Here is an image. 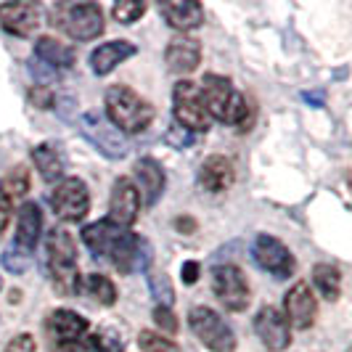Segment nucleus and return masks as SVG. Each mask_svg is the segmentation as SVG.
Returning a JSON list of instances; mask_svg holds the SVG:
<instances>
[{
	"label": "nucleus",
	"instance_id": "nucleus-29",
	"mask_svg": "<svg viewBox=\"0 0 352 352\" xmlns=\"http://www.w3.org/2000/svg\"><path fill=\"white\" fill-rule=\"evenodd\" d=\"M138 347H141V352H180V347L173 339L157 334V331H141L138 334Z\"/></svg>",
	"mask_w": 352,
	"mask_h": 352
},
{
	"label": "nucleus",
	"instance_id": "nucleus-23",
	"mask_svg": "<svg viewBox=\"0 0 352 352\" xmlns=\"http://www.w3.org/2000/svg\"><path fill=\"white\" fill-rule=\"evenodd\" d=\"M35 53L40 61H45L53 69H69L74 64V58H77L74 48L61 43V40H56V37H37Z\"/></svg>",
	"mask_w": 352,
	"mask_h": 352
},
{
	"label": "nucleus",
	"instance_id": "nucleus-9",
	"mask_svg": "<svg viewBox=\"0 0 352 352\" xmlns=\"http://www.w3.org/2000/svg\"><path fill=\"white\" fill-rule=\"evenodd\" d=\"M80 133H82L85 141H88L90 146H96L106 159H122L124 154H127V148H130L122 133L109 122L104 114H98V111L82 114V120H80Z\"/></svg>",
	"mask_w": 352,
	"mask_h": 352
},
{
	"label": "nucleus",
	"instance_id": "nucleus-27",
	"mask_svg": "<svg viewBox=\"0 0 352 352\" xmlns=\"http://www.w3.org/2000/svg\"><path fill=\"white\" fill-rule=\"evenodd\" d=\"M90 352H124V339L117 329H101L88 336Z\"/></svg>",
	"mask_w": 352,
	"mask_h": 352
},
{
	"label": "nucleus",
	"instance_id": "nucleus-30",
	"mask_svg": "<svg viewBox=\"0 0 352 352\" xmlns=\"http://www.w3.org/2000/svg\"><path fill=\"white\" fill-rule=\"evenodd\" d=\"M30 265H32V252H27V249L11 244V247L3 252V267L11 270V273H16V276L24 273Z\"/></svg>",
	"mask_w": 352,
	"mask_h": 352
},
{
	"label": "nucleus",
	"instance_id": "nucleus-40",
	"mask_svg": "<svg viewBox=\"0 0 352 352\" xmlns=\"http://www.w3.org/2000/svg\"><path fill=\"white\" fill-rule=\"evenodd\" d=\"M0 289H3V278H0Z\"/></svg>",
	"mask_w": 352,
	"mask_h": 352
},
{
	"label": "nucleus",
	"instance_id": "nucleus-28",
	"mask_svg": "<svg viewBox=\"0 0 352 352\" xmlns=\"http://www.w3.org/2000/svg\"><path fill=\"white\" fill-rule=\"evenodd\" d=\"M0 191L8 196L11 201L14 199H19V196H24L27 191H30V170L27 167H14L8 175H6V180L0 183Z\"/></svg>",
	"mask_w": 352,
	"mask_h": 352
},
{
	"label": "nucleus",
	"instance_id": "nucleus-1",
	"mask_svg": "<svg viewBox=\"0 0 352 352\" xmlns=\"http://www.w3.org/2000/svg\"><path fill=\"white\" fill-rule=\"evenodd\" d=\"M82 241L96 257H106L124 276L138 267H146L151 260V247L146 239L130 233L127 228H120L109 220L90 223L88 228L82 230Z\"/></svg>",
	"mask_w": 352,
	"mask_h": 352
},
{
	"label": "nucleus",
	"instance_id": "nucleus-20",
	"mask_svg": "<svg viewBox=\"0 0 352 352\" xmlns=\"http://www.w3.org/2000/svg\"><path fill=\"white\" fill-rule=\"evenodd\" d=\"M138 48L127 40H111V43H104L98 45L96 51L90 53V69L96 72L98 77H106L109 72H114L122 61H127L130 56H135Z\"/></svg>",
	"mask_w": 352,
	"mask_h": 352
},
{
	"label": "nucleus",
	"instance_id": "nucleus-36",
	"mask_svg": "<svg viewBox=\"0 0 352 352\" xmlns=\"http://www.w3.org/2000/svg\"><path fill=\"white\" fill-rule=\"evenodd\" d=\"M167 143H170V146H175V148H183V146H191L194 138H191V133H188V130H183L180 124H173V127L167 130Z\"/></svg>",
	"mask_w": 352,
	"mask_h": 352
},
{
	"label": "nucleus",
	"instance_id": "nucleus-21",
	"mask_svg": "<svg viewBox=\"0 0 352 352\" xmlns=\"http://www.w3.org/2000/svg\"><path fill=\"white\" fill-rule=\"evenodd\" d=\"M233 177H236V170H233V162L220 154L214 157H207L201 170H199V186L210 194H223L226 188L233 186Z\"/></svg>",
	"mask_w": 352,
	"mask_h": 352
},
{
	"label": "nucleus",
	"instance_id": "nucleus-25",
	"mask_svg": "<svg viewBox=\"0 0 352 352\" xmlns=\"http://www.w3.org/2000/svg\"><path fill=\"white\" fill-rule=\"evenodd\" d=\"M313 281H316L318 292L329 302L339 300V294H342V273H339L336 265H329V263L316 265L313 267Z\"/></svg>",
	"mask_w": 352,
	"mask_h": 352
},
{
	"label": "nucleus",
	"instance_id": "nucleus-13",
	"mask_svg": "<svg viewBox=\"0 0 352 352\" xmlns=\"http://www.w3.org/2000/svg\"><path fill=\"white\" fill-rule=\"evenodd\" d=\"M141 214V194L130 177H117L109 196V223L130 228Z\"/></svg>",
	"mask_w": 352,
	"mask_h": 352
},
{
	"label": "nucleus",
	"instance_id": "nucleus-38",
	"mask_svg": "<svg viewBox=\"0 0 352 352\" xmlns=\"http://www.w3.org/2000/svg\"><path fill=\"white\" fill-rule=\"evenodd\" d=\"M180 276H183V283H196V278H199V263H194V260L183 263Z\"/></svg>",
	"mask_w": 352,
	"mask_h": 352
},
{
	"label": "nucleus",
	"instance_id": "nucleus-19",
	"mask_svg": "<svg viewBox=\"0 0 352 352\" xmlns=\"http://www.w3.org/2000/svg\"><path fill=\"white\" fill-rule=\"evenodd\" d=\"M135 180H138V194L143 196L146 207H154L159 196L164 194V170L157 159L146 157L135 162Z\"/></svg>",
	"mask_w": 352,
	"mask_h": 352
},
{
	"label": "nucleus",
	"instance_id": "nucleus-7",
	"mask_svg": "<svg viewBox=\"0 0 352 352\" xmlns=\"http://www.w3.org/2000/svg\"><path fill=\"white\" fill-rule=\"evenodd\" d=\"M173 111L183 130L188 133H207L210 130V114L204 109L199 85L191 80H180L173 90Z\"/></svg>",
	"mask_w": 352,
	"mask_h": 352
},
{
	"label": "nucleus",
	"instance_id": "nucleus-6",
	"mask_svg": "<svg viewBox=\"0 0 352 352\" xmlns=\"http://www.w3.org/2000/svg\"><path fill=\"white\" fill-rule=\"evenodd\" d=\"M188 326L194 336L212 352H233L236 350V334L228 323L207 305H196L188 310Z\"/></svg>",
	"mask_w": 352,
	"mask_h": 352
},
{
	"label": "nucleus",
	"instance_id": "nucleus-17",
	"mask_svg": "<svg viewBox=\"0 0 352 352\" xmlns=\"http://www.w3.org/2000/svg\"><path fill=\"white\" fill-rule=\"evenodd\" d=\"M164 61H167V69L175 72V74H191L201 61V43L196 37L186 35L173 37L167 43Z\"/></svg>",
	"mask_w": 352,
	"mask_h": 352
},
{
	"label": "nucleus",
	"instance_id": "nucleus-2",
	"mask_svg": "<svg viewBox=\"0 0 352 352\" xmlns=\"http://www.w3.org/2000/svg\"><path fill=\"white\" fill-rule=\"evenodd\" d=\"M106 120L120 133H143L154 122V106L127 85H111L106 90Z\"/></svg>",
	"mask_w": 352,
	"mask_h": 352
},
{
	"label": "nucleus",
	"instance_id": "nucleus-18",
	"mask_svg": "<svg viewBox=\"0 0 352 352\" xmlns=\"http://www.w3.org/2000/svg\"><path fill=\"white\" fill-rule=\"evenodd\" d=\"M159 14L167 19V24L177 32H191L204 24V6L196 0H177V3H162Z\"/></svg>",
	"mask_w": 352,
	"mask_h": 352
},
{
	"label": "nucleus",
	"instance_id": "nucleus-5",
	"mask_svg": "<svg viewBox=\"0 0 352 352\" xmlns=\"http://www.w3.org/2000/svg\"><path fill=\"white\" fill-rule=\"evenodd\" d=\"M88 318L74 310H53L45 320V331L51 336L56 352H88Z\"/></svg>",
	"mask_w": 352,
	"mask_h": 352
},
{
	"label": "nucleus",
	"instance_id": "nucleus-37",
	"mask_svg": "<svg viewBox=\"0 0 352 352\" xmlns=\"http://www.w3.org/2000/svg\"><path fill=\"white\" fill-rule=\"evenodd\" d=\"M11 214H14V201L0 191V233L6 230V226L11 223Z\"/></svg>",
	"mask_w": 352,
	"mask_h": 352
},
{
	"label": "nucleus",
	"instance_id": "nucleus-32",
	"mask_svg": "<svg viewBox=\"0 0 352 352\" xmlns=\"http://www.w3.org/2000/svg\"><path fill=\"white\" fill-rule=\"evenodd\" d=\"M148 286H151L154 297L164 302V307H170V302H173V297H175V294H173V286H170V278H167L164 273H159V270H151Z\"/></svg>",
	"mask_w": 352,
	"mask_h": 352
},
{
	"label": "nucleus",
	"instance_id": "nucleus-14",
	"mask_svg": "<svg viewBox=\"0 0 352 352\" xmlns=\"http://www.w3.org/2000/svg\"><path fill=\"white\" fill-rule=\"evenodd\" d=\"M318 316V300L310 289V283H294L286 294V323L300 329V331H307L313 323H316Z\"/></svg>",
	"mask_w": 352,
	"mask_h": 352
},
{
	"label": "nucleus",
	"instance_id": "nucleus-22",
	"mask_svg": "<svg viewBox=\"0 0 352 352\" xmlns=\"http://www.w3.org/2000/svg\"><path fill=\"white\" fill-rule=\"evenodd\" d=\"M40 230H43V212L35 201H27L16 217V247L32 252L37 247V239H40Z\"/></svg>",
	"mask_w": 352,
	"mask_h": 352
},
{
	"label": "nucleus",
	"instance_id": "nucleus-8",
	"mask_svg": "<svg viewBox=\"0 0 352 352\" xmlns=\"http://www.w3.org/2000/svg\"><path fill=\"white\" fill-rule=\"evenodd\" d=\"M212 292L230 313H244L252 302L247 276L236 265H217L212 270Z\"/></svg>",
	"mask_w": 352,
	"mask_h": 352
},
{
	"label": "nucleus",
	"instance_id": "nucleus-34",
	"mask_svg": "<svg viewBox=\"0 0 352 352\" xmlns=\"http://www.w3.org/2000/svg\"><path fill=\"white\" fill-rule=\"evenodd\" d=\"M30 101L37 106V109H56V93L45 85H35L30 90Z\"/></svg>",
	"mask_w": 352,
	"mask_h": 352
},
{
	"label": "nucleus",
	"instance_id": "nucleus-3",
	"mask_svg": "<svg viewBox=\"0 0 352 352\" xmlns=\"http://www.w3.org/2000/svg\"><path fill=\"white\" fill-rule=\"evenodd\" d=\"M48 267H51L53 289L61 297H74L80 292L77 244L67 228H53L48 236Z\"/></svg>",
	"mask_w": 352,
	"mask_h": 352
},
{
	"label": "nucleus",
	"instance_id": "nucleus-12",
	"mask_svg": "<svg viewBox=\"0 0 352 352\" xmlns=\"http://www.w3.org/2000/svg\"><path fill=\"white\" fill-rule=\"evenodd\" d=\"M252 257L263 270L273 273L276 278H289L294 273V267H297L294 254L289 252V247L281 244L276 236H267V233L257 236V241L252 247Z\"/></svg>",
	"mask_w": 352,
	"mask_h": 352
},
{
	"label": "nucleus",
	"instance_id": "nucleus-11",
	"mask_svg": "<svg viewBox=\"0 0 352 352\" xmlns=\"http://www.w3.org/2000/svg\"><path fill=\"white\" fill-rule=\"evenodd\" d=\"M51 207L56 217H61L67 223H80L90 210V194L85 180H80V177L58 180L56 191L51 194Z\"/></svg>",
	"mask_w": 352,
	"mask_h": 352
},
{
	"label": "nucleus",
	"instance_id": "nucleus-33",
	"mask_svg": "<svg viewBox=\"0 0 352 352\" xmlns=\"http://www.w3.org/2000/svg\"><path fill=\"white\" fill-rule=\"evenodd\" d=\"M154 323L162 329V334H175L177 331V318L173 316V310L164 307V305L154 307Z\"/></svg>",
	"mask_w": 352,
	"mask_h": 352
},
{
	"label": "nucleus",
	"instance_id": "nucleus-4",
	"mask_svg": "<svg viewBox=\"0 0 352 352\" xmlns=\"http://www.w3.org/2000/svg\"><path fill=\"white\" fill-rule=\"evenodd\" d=\"M58 19V24L64 27V32L72 40L88 43L104 35V11L98 3H64L56 6L53 11V21Z\"/></svg>",
	"mask_w": 352,
	"mask_h": 352
},
{
	"label": "nucleus",
	"instance_id": "nucleus-10",
	"mask_svg": "<svg viewBox=\"0 0 352 352\" xmlns=\"http://www.w3.org/2000/svg\"><path fill=\"white\" fill-rule=\"evenodd\" d=\"M199 93H201V101H204L207 114L214 117V120H220V122L230 124L236 109L241 104V93L233 90L228 77H223V74H207Z\"/></svg>",
	"mask_w": 352,
	"mask_h": 352
},
{
	"label": "nucleus",
	"instance_id": "nucleus-24",
	"mask_svg": "<svg viewBox=\"0 0 352 352\" xmlns=\"http://www.w3.org/2000/svg\"><path fill=\"white\" fill-rule=\"evenodd\" d=\"M32 162H35L37 173L45 183H56L64 175V159H61V151L58 146L53 143H40L32 148Z\"/></svg>",
	"mask_w": 352,
	"mask_h": 352
},
{
	"label": "nucleus",
	"instance_id": "nucleus-31",
	"mask_svg": "<svg viewBox=\"0 0 352 352\" xmlns=\"http://www.w3.org/2000/svg\"><path fill=\"white\" fill-rule=\"evenodd\" d=\"M146 14V3H135V0H124V3H114L111 16L120 24H135L138 19Z\"/></svg>",
	"mask_w": 352,
	"mask_h": 352
},
{
	"label": "nucleus",
	"instance_id": "nucleus-39",
	"mask_svg": "<svg viewBox=\"0 0 352 352\" xmlns=\"http://www.w3.org/2000/svg\"><path fill=\"white\" fill-rule=\"evenodd\" d=\"M175 228L177 230H186V233H194V230H196V223L191 220V217H177V220H175Z\"/></svg>",
	"mask_w": 352,
	"mask_h": 352
},
{
	"label": "nucleus",
	"instance_id": "nucleus-16",
	"mask_svg": "<svg viewBox=\"0 0 352 352\" xmlns=\"http://www.w3.org/2000/svg\"><path fill=\"white\" fill-rule=\"evenodd\" d=\"M254 331H257V336H260V342H263L265 347L273 352H281L292 344V331H289L286 318H283L281 310H276L270 305L257 313V318H254Z\"/></svg>",
	"mask_w": 352,
	"mask_h": 352
},
{
	"label": "nucleus",
	"instance_id": "nucleus-26",
	"mask_svg": "<svg viewBox=\"0 0 352 352\" xmlns=\"http://www.w3.org/2000/svg\"><path fill=\"white\" fill-rule=\"evenodd\" d=\"M80 289H82L96 305H101V307H111V305L117 302V289H114V283L109 281L106 276H101V273H90L85 281H80Z\"/></svg>",
	"mask_w": 352,
	"mask_h": 352
},
{
	"label": "nucleus",
	"instance_id": "nucleus-15",
	"mask_svg": "<svg viewBox=\"0 0 352 352\" xmlns=\"http://www.w3.org/2000/svg\"><path fill=\"white\" fill-rule=\"evenodd\" d=\"M43 21V8L37 3H3L0 6V24L6 32L16 37L35 35Z\"/></svg>",
	"mask_w": 352,
	"mask_h": 352
},
{
	"label": "nucleus",
	"instance_id": "nucleus-35",
	"mask_svg": "<svg viewBox=\"0 0 352 352\" xmlns=\"http://www.w3.org/2000/svg\"><path fill=\"white\" fill-rule=\"evenodd\" d=\"M37 344H35V336L32 334H19L14 336L8 344H6V350L3 352H35Z\"/></svg>",
	"mask_w": 352,
	"mask_h": 352
}]
</instances>
